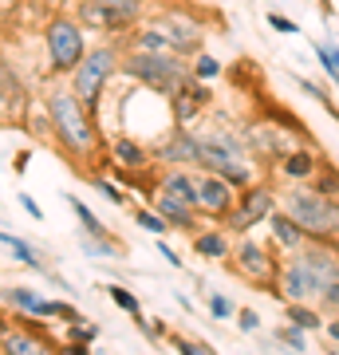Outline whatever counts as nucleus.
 Returning a JSON list of instances; mask_svg holds the SVG:
<instances>
[{
    "mask_svg": "<svg viewBox=\"0 0 339 355\" xmlns=\"http://www.w3.org/2000/svg\"><path fill=\"white\" fill-rule=\"evenodd\" d=\"M0 336H8V331H4V324H0Z\"/></svg>",
    "mask_w": 339,
    "mask_h": 355,
    "instance_id": "obj_45",
    "label": "nucleus"
},
{
    "mask_svg": "<svg viewBox=\"0 0 339 355\" xmlns=\"http://www.w3.org/2000/svg\"><path fill=\"white\" fill-rule=\"evenodd\" d=\"M71 209H76V217L83 221V225H87V233H91V237H107V229L99 225V217L91 214V209H87L83 202H79V198H71Z\"/></svg>",
    "mask_w": 339,
    "mask_h": 355,
    "instance_id": "obj_32",
    "label": "nucleus"
},
{
    "mask_svg": "<svg viewBox=\"0 0 339 355\" xmlns=\"http://www.w3.org/2000/svg\"><path fill=\"white\" fill-rule=\"evenodd\" d=\"M114 158L126 166V170H142V166L150 162V154H146V146H139L134 139H119L114 142Z\"/></svg>",
    "mask_w": 339,
    "mask_h": 355,
    "instance_id": "obj_22",
    "label": "nucleus"
},
{
    "mask_svg": "<svg viewBox=\"0 0 339 355\" xmlns=\"http://www.w3.org/2000/svg\"><path fill=\"white\" fill-rule=\"evenodd\" d=\"M217 76H221V64H217L214 55L198 51V55H193V79H198V83H209V79H217Z\"/></svg>",
    "mask_w": 339,
    "mask_h": 355,
    "instance_id": "obj_30",
    "label": "nucleus"
},
{
    "mask_svg": "<svg viewBox=\"0 0 339 355\" xmlns=\"http://www.w3.org/2000/svg\"><path fill=\"white\" fill-rule=\"evenodd\" d=\"M123 71L130 79H139L142 87L166 91V95L182 91L193 79V64L177 51H130L123 60Z\"/></svg>",
    "mask_w": 339,
    "mask_h": 355,
    "instance_id": "obj_2",
    "label": "nucleus"
},
{
    "mask_svg": "<svg viewBox=\"0 0 339 355\" xmlns=\"http://www.w3.org/2000/svg\"><path fill=\"white\" fill-rule=\"evenodd\" d=\"M119 67L123 64H119V51L114 48H107V44H103V48H87V55H83L79 67L71 71V76H76V91H71V95H76L87 111H95L103 87L111 83V76L119 71Z\"/></svg>",
    "mask_w": 339,
    "mask_h": 355,
    "instance_id": "obj_5",
    "label": "nucleus"
},
{
    "mask_svg": "<svg viewBox=\"0 0 339 355\" xmlns=\"http://www.w3.org/2000/svg\"><path fill=\"white\" fill-rule=\"evenodd\" d=\"M284 324H296V328H304L308 336H312V331H324L327 316L315 304H296V300H284Z\"/></svg>",
    "mask_w": 339,
    "mask_h": 355,
    "instance_id": "obj_20",
    "label": "nucleus"
},
{
    "mask_svg": "<svg viewBox=\"0 0 339 355\" xmlns=\"http://www.w3.org/2000/svg\"><path fill=\"white\" fill-rule=\"evenodd\" d=\"M193 253L205 261H229L233 257V233L229 229H198L193 233Z\"/></svg>",
    "mask_w": 339,
    "mask_h": 355,
    "instance_id": "obj_18",
    "label": "nucleus"
},
{
    "mask_svg": "<svg viewBox=\"0 0 339 355\" xmlns=\"http://www.w3.org/2000/svg\"><path fill=\"white\" fill-rule=\"evenodd\" d=\"M154 214L158 217H166V225L170 229H177V233H198V209H189V205H182V202H174V198H166V193H158L154 198Z\"/></svg>",
    "mask_w": 339,
    "mask_h": 355,
    "instance_id": "obj_19",
    "label": "nucleus"
},
{
    "mask_svg": "<svg viewBox=\"0 0 339 355\" xmlns=\"http://www.w3.org/2000/svg\"><path fill=\"white\" fill-rule=\"evenodd\" d=\"M277 343L300 355V352H308V331L296 328V324H280V328H277Z\"/></svg>",
    "mask_w": 339,
    "mask_h": 355,
    "instance_id": "obj_26",
    "label": "nucleus"
},
{
    "mask_svg": "<svg viewBox=\"0 0 339 355\" xmlns=\"http://www.w3.org/2000/svg\"><path fill=\"white\" fill-rule=\"evenodd\" d=\"M139 12H142V0H87V4L79 8V20H87V24H95V28H111V32H119V28L134 24Z\"/></svg>",
    "mask_w": 339,
    "mask_h": 355,
    "instance_id": "obj_11",
    "label": "nucleus"
},
{
    "mask_svg": "<svg viewBox=\"0 0 339 355\" xmlns=\"http://www.w3.org/2000/svg\"><path fill=\"white\" fill-rule=\"evenodd\" d=\"M268 229H272V245H277L284 257H288V253H300L304 245L312 241V237H308V233H304V229L296 225V221H292L284 209H277V214L268 217Z\"/></svg>",
    "mask_w": 339,
    "mask_h": 355,
    "instance_id": "obj_16",
    "label": "nucleus"
},
{
    "mask_svg": "<svg viewBox=\"0 0 339 355\" xmlns=\"http://www.w3.org/2000/svg\"><path fill=\"white\" fill-rule=\"evenodd\" d=\"M237 328L245 331V336H252V331L261 328V312H257V308H249V304H241L237 308Z\"/></svg>",
    "mask_w": 339,
    "mask_h": 355,
    "instance_id": "obj_34",
    "label": "nucleus"
},
{
    "mask_svg": "<svg viewBox=\"0 0 339 355\" xmlns=\"http://www.w3.org/2000/svg\"><path fill=\"white\" fill-rule=\"evenodd\" d=\"M233 268H237L241 280H249L252 288L261 292H277V280H280V249L268 241H257L252 233H245V237H237L233 241Z\"/></svg>",
    "mask_w": 339,
    "mask_h": 355,
    "instance_id": "obj_3",
    "label": "nucleus"
},
{
    "mask_svg": "<svg viewBox=\"0 0 339 355\" xmlns=\"http://www.w3.org/2000/svg\"><path fill=\"white\" fill-rule=\"evenodd\" d=\"M20 205H24V209H28V214H32V217H36V221H40V217H44V209H40V205L32 202L28 193H20Z\"/></svg>",
    "mask_w": 339,
    "mask_h": 355,
    "instance_id": "obj_42",
    "label": "nucleus"
},
{
    "mask_svg": "<svg viewBox=\"0 0 339 355\" xmlns=\"http://www.w3.org/2000/svg\"><path fill=\"white\" fill-rule=\"evenodd\" d=\"M277 209H280V193L272 190V182H257V186L237 193V205L229 209L225 229L233 237H245V233H252L257 225H264Z\"/></svg>",
    "mask_w": 339,
    "mask_h": 355,
    "instance_id": "obj_6",
    "label": "nucleus"
},
{
    "mask_svg": "<svg viewBox=\"0 0 339 355\" xmlns=\"http://www.w3.org/2000/svg\"><path fill=\"white\" fill-rule=\"evenodd\" d=\"M146 331H150V340H162V336H166V324H162V320H146Z\"/></svg>",
    "mask_w": 339,
    "mask_h": 355,
    "instance_id": "obj_41",
    "label": "nucleus"
},
{
    "mask_svg": "<svg viewBox=\"0 0 339 355\" xmlns=\"http://www.w3.org/2000/svg\"><path fill=\"white\" fill-rule=\"evenodd\" d=\"M134 221H139V229H146V233H154V237H166V233H170L166 217H158L154 209H134Z\"/></svg>",
    "mask_w": 339,
    "mask_h": 355,
    "instance_id": "obj_31",
    "label": "nucleus"
},
{
    "mask_svg": "<svg viewBox=\"0 0 339 355\" xmlns=\"http://www.w3.org/2000/svg\"><path fill=\"white\" fill-rule=\"evenodd\" d=\"M296 83H300V91H304V95H312V99L320 103V107H324V111H327V114H331V119L339 123V107L331 103V95H327V87H320L315 79H296Z\"/></svg>",
    "mask_w": 339,
    "mask_h": 355,
    "instance_id": "obj_28",
    "label": "nucleus"
},
{
    "mask_svg": "<svg viewBox=\"0 0 339 355\" xmlns=\"http://www.w3.org/2000/svg\"><path fill=\"white\" fill-rule=\"evenodd\" d=\"M150 24L170 40V48H174L177 55H198V51H201L205 28H201L198 16H189V12H158Z\"/></svg>",
    "mask_w": 339,
    "mask_h": 355,
    "instance_id": "obj_10",
    "label": "nucleus"
},
{
    "mask_svg": "<svg viewBox=\"0 0 339 355\" xmlns=\"http://www.w3.org/2000/svg\"><path fill=\"white\" fill-rule=\"evenodd\" d=\"M48 114H51V123H55V130H60V139L67 142L71 150H79V154L95 150V119H91V111L76 99V95L55 91L48 99Z\"/></svg>",
    "mask_w": 339,
    "mask_h": 355,
    "instance_id": "obj_4",
    "label": "nucleus"
},
{
    "mask_svg": "<svg viewBox=\"0 0 339 355\" xmlns=\"http://www.w3.org/2000/svg\"><path fill=\"white\" fill-rule=\"evenodd\" d=\"M67 336H71V343H91L95 336H99V328H95V324H76Z\"/></svg>",
    "mask_w": 339,
    "mask_h": 355,
    "instance_id": "obj_37",
    "label": "nucleus"
},
{
    "mask_svg": "<svg viewBox=\"0 0 339 355\" xmlns=\"http://www.w3.org/2000/svg\"><path fill=\"white\" fill-rule=\"evenodd\" d=\"M48 51H51V67L55 71H76L79 60L87 55V44H83V32H79L76 20H51L48 24Z\"/></svg>",
    "mask_w": 339,
    "mask_h": 355,
    "instance_id": "obj_9",
    "label": "nucleus"
},
{
    "mask_svg": "<svg viewBox=\"0 0 339 355\" xmlns=\"http://www.w3.org/2000/svg\"><path fill=\"white\" fill-rule=\"evenodd\" d=\"M91 186H95V190H103L107 198H111V202H123V190H114L107 178H91Z\"/></svg>",
    "mask_w": 339,
    "mask_h": 355,
    "instance_id": "obj_38",
    "label": "nucleus"
},
{
    "mask_svg": "<svg viewBox=\"0 0 339 355\" xmlns=\"http://www.w3.org/2000/svg\"><path fill=\"white\" fill-rule=\"evenodd\" d=\"M324 336H327V343H331V347H339V316H331L324 324Z\"/></svg>",
    "mask_w": 339,
    "mask_h": 355,
    "instance_id": "obj_40",
    "label": "nucleus"
},
{
    "mask_svg": "<svg viewBox=\"0 0 339 355\" xmlns=\"http://www.w3.org/2000/svg\"><path fill=\"white\" fill-rule=\"evenodd\" d=\"M158 193H166V198L189 205V209H198V174L186 170V166H166L162 182H158Z\"/></svg>",
    "mask_w": 339,
    "mask_h": 355,
    "instance_id": "obj_14",
    "label": "nucleus"
},
{
    "mask_svg": "<svg viewBox=\"0 0 339 355\" xmlns=\"http://www.w3.org/2000/svg\"><path fill=\"white\" fill-rule=\"evenodd\" d=\"M315 193H324V198H339V166L336 162H320V170H315V178L308 182Z\"/></svg>",
    "mask_w": 339,
    "mask_h": 355,
    "instance_id": "obj_23",
    "label": "nucleus"
},
{
    "mask_svg": "<svg viewBox=\"0 0 339 355\" xmlns=\"http://www.w3.org/2000/svg\"><path fill=\"white\" fill-rule=\"evenodd\" d=\"M170 343H174V352H177V355H217L214 343L189 340V336H170Z\"/></svg>",
    "mask_w": 339,
    "mask_h": 355,
    "instance_id": "obj_29",
    "label": "nucleus"
},
{
    "mask_svg": "<svg viewBox=\"0 0 339 355\" xmlns=\"http://www.w3.org/2000/svg\"><path fill=\"white\" fill-rule=\"evenodd\" d=\"M320 162H324V154H315L312 146H296L292 154H284V158L277 162V174H280L284 186H304V182L315 178Z\"/></svg>",
    "mask_w": 339,
    "mask_h": 355,
    "instance_id": "obj_13",
    "label": "nucleus"
},
{
    "mask_svg": "<svg viewBox=\"0 0 339 355\" xmlns=\"http://www.w3.org/2000/svg\"><path fill=\"white\" fill-rule=\"evenodd\" d=\"M296 257H300L304 272H308L312 296L320 300V296L339 280V241H308Z\"/></svg>",
    "mask_w": 339,
    "mask_h": 355,
    "instance_id": "obj_8",
    "label": "nucleus"
},
{
    "mask_svg": "<svg viewBox=\"0 0 339 355\" xmlns=\"http://www.w3.org/2000/svg\"><path fill=\"white\" fill-rule=\"evenodd\" d=\"M198 154H201V139H193V135H186V130H177V135H170V139L158 146V162L193 170V166H198Z\"/></svg>",
    "mask_w": 339,
    "mask_h": 355,
    "instance_id": "obj_15",
    "label": "nucleus"
},
{
    "mask_svg": "<svg viewBox=\"0 0 339 355\" xmlns=\"http://www.w3.org/2000/svg\"><path fill=\"white\" fill-rule=\"evenodd\" d=\"M154 249H158V257H162V261H170V265H174V268L182 265V257H177L174 249H170V245L162 241V237H158V241H154Z\"/></svg>",
    "mask_w": 339,
    "mask_h": 355,
    "instance_id": "obj_39",
    "label": "nucleus"
},
{
    "mask_svg": "<svg viewBox=\"0 0 339 355\" xmlns=\"http://www.w3.org/2000/svg\"><path fill=\"white\" fill-rule=\"evenodd\" d=\"M312 51H315V60H320V67L327 71V79L339 87V44H327V40H320Z\"/></svg>",
    "mask_w": 339,
    "mask_h": 355,
    "instance_id": "obj_25",
    "label": "nucleus"
},
{
    "mask_svg": "<svg viewBox=\"0 0 339 355\" xmlns=\"http://www.w3.org/2000/svg\"><path fill=\"white\" fill-rule=\"evenodd\" d=\"M280 209L312 237V241H339V198L315 193L308 182L304 186H284Z\"/></svg>",
    "mask_w": 339,
    "mask_h": 355,
    "instance_id": "obj_1",
    "label": "nucleus"
},
{
    "mask_svg": "<svg viewBox=\"0 0 339 355\" xmlns=\"http://www.w3.org/2000/svg\"><path fill=\"white\" fill-rule=\"evenodd\" d=\"M245 146H249V154L257 158V162L272 166L277 170V162L284 158V154H292L296 146H304L292 130L277 127V123H268V119H257V123H249L245 127Z\"/></svg>",
    "mask_w": 339,
    "mask_h": 355,
    "instance_id": "obj_7",
    "label": "nucleus"
},
{
    "mask_svg": "<svg viewBox=\"0 0 339 355\" xmlns=\"http://www.w3.org/2000/svg\"><path fill=\"white\" fill-rule=\"evenodd\" d=\"M63 355H91V352H87V343H67Z\"/></svg>",
    "mask_w": 339,
    "mask_h": 355,
    "instance_id": "obj_43",
    "label": "nucleus"
},
{
    "mask_svg": "<svg viewBox=\"0 0 339 355\" xmlns=\"http://www.w3.org/2000/svg\"><path fill=\"white\" fill-rule=\"evenodd\" d=\"M233 205H237V190L229 186L225 178L198 170V214L214 217V221H225Z\"/></svg>",
    "mask_w": 339,
    "mask_h": 355,
    "instance_id": "obj_12",
    "label": "nucleus"
},
{
    "mask_svg": "<svg viewBox=\"0 0 339 355\" xmlns=\"http://www.w3.org/2000/svg\"><path fill=\"white\" fill-rule=\"evenodd\" d=\"M327 355H339V347H327Z\"/></svg>",
    "mask_w": 339,
    "mask_h": 355,
    "instance_id": "obj_44",
    "label": "nucleus"
},
{
    "mask_svg": "<svg viewBox=\"0 0 339 355\" xmlns=\"http://www.w3.org/2000/svg\"><path fill=\"white\" fill-rule=\"evenodd\" d=\"M237 300H233V296H225V292H209V316L214 320H221V324H225V320H237Z\"/></svg>",
    "mask_w": 339,
    "mask_h": 355,
    "instance_id": "obj_27",
    "label": "nucleus"
},
{
    "mask_svg": "<svg viewBox=\"0 0 339 355\" xmlns=\"http://www.w3.org/2000/svg\"><path fill=\"white\" fill-rule=\"evenodd\" d=\"M170 103H174V119H177V127H186L189 119H198L201 107L209 103V87L205 83H198V79H189L182 91H174L170 95Z\"/></svg>",
    "mask_w": 339,
    "mask_h": 355,
    "instance_id": "obj_17",
    "label": "nucleus"
},
{
    "mask_svg": "<svg viewBox=\"0 0 339 355\" xmlns=\"http://www.w3.org/2000/svg\"><path fill=\"white\" fill-rule=\"evenodd\" d=\"M107 296H111V300L123 308V312H130V316L139 320L142 328H146V316H142V300L134 296V292H126L123 284H107Z\"/></svg>",
    "mask_w": 339,
    "mask_h": 355,
    "instance_id": "obj_24",
    "label": "nucleus"
},
{
    "mask_svg": "<svg viewBox=\"0 0 339 355\" xmlns=\"http://www.w3.org/2000/svg\"><path fill=\"white\" fill-rule=\"evenodd\" d=\"M0 245H8V249H12V253L20 257V261H28L32 268H40V257L32 253V249H28V245L20 241V237H12V233H0Z\"/></svg>",
    "mask_w": 339,
    "mask_h": 355,
    "instance_id": "obj_33",
    "label": "nucleus"
},
{
    "mask_svg": "<svg viewBox=\"0 0 339 355\" xmlns=\"http://www.w3.org/2000/svg\"><path fill=\"white\" fill-rule=\"evenodd\" d=\"M264 20H268V28H272V32H284V36H300V24H296V20H288L284 12H268Z\"/></svg>",
    "mask_w": 339,
    "mask_h": 355,
    "instance_id": "obj_36",
    "label": "nucleus"
},
{
    "mask_svg": "<svg viewBox=\"0 0 339 355\" xmlns=\"http://www.w3.org/2000/svg\"><path fill=\"white\" fill-rule=\"evenodd\" d=\"M4 352L8 355H51V347L36 336H24V331H8L4 336Z\"/></svg>",
    "mask_w": 339,
    "mask_h": 355,
    "instance_id": "obj_21",
    "label": "nucleus"
},
{
    "mask_svg": "<svg viewBox=\"0 0 339 355\" xmlns=\"http://www.w3.org/2000/svg\"><path fill=\"white\" fill-rule=\"evenodd\" d=\"M315 308H320V312H324L327 320H331V316H339V280H336V284H331V288L324 292V296H320V300H315Z\"/></svg>",
    "mask_w": 339,
    "mask_h": 355,
    "instance_id": "obj_35",
    "label": "nucleus"
}]
</instances>
